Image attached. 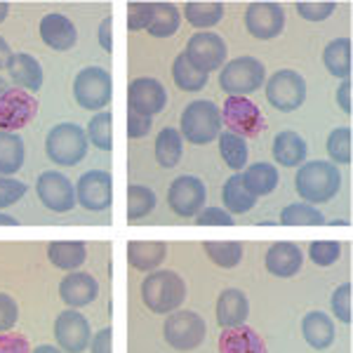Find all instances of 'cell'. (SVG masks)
<instances>
[{
  "mask_svg": "<svg viewBox=\"0 0 353 353\" xmlns=\"http://www.w3.org/2000/svg\"><path fill=\"white\" fill-rule=\"evenodd\" d=\"M28 186L24 181L14 179V176H3L0 174V210L10 208V205L19 203L26 196Z\"/></svg>",
  "mask_w": 353,
  "mask_h": 353,
  "instance_id": "cell-43",
  "label": "cell"
},
{
  "mask_svg": "<svg viewBox=\"0 0 353 353\" xmlns=\"http://www.w3.org/2000/svg\"><path fill=\"white\" fill-rule=\"evenodd\" d=\"M327 156L332 165L351 163V128H334L327 137Z\"/></svg>",
  "mask_w": 353,
  "mask_h": 353,
  "instance_id": "cell-40",
  "label": "cell"
},
{
  "mask_svg": "<svg viewBox=\"0 0 353 353\" xmlns=\"http://www.w3.org/2000/svg\"><path fill=\"white\" fill-rule=\"evenodd\" d=\"M184 17L189 19V24L193 28H212L217 26L221 21V17H224V5L221 3H212V0H208V3H186L184 5Z\"/></svg>",
  "mask_w": 353,
  "mask_h": 353,
  "instance_id": "cell-36",
  "label": "cell"
},
{
  "mask_svg": "<svg viewBox=\"0 0 353 353\" xmlns=\"http://www.w3.org/2000/svg\"><path fill=\"white\" fill-rule=\"evenodd\" d=\"M266 271L276 278H292L301 271V264H304V254H301V248L294 243H273L269 250H266L264 257Z\"/></svg>",
  "mask_w": 353,
  "mask_h": 353,
  "instance_id": "cell-20",
  "label": "cell"
},
{
  "mask_svg": "<svg viewBox=\"0 0 353 353\" xmlns=\"http://www.w3.org/2000/svg\"><path fill=\"white\" fill-rule=\"evenodd\" d=\"M301 334H304L306 344L316 351L330 349L334 341V323L327 313L323 311H311L301 321Z\"/></svg>",
  "mask_w": 353,
  "mask_h": 353,
  "instance_id": "cell-25",
  "label": "cell"
},
{
  "mask_svg": "<svg viewBox=\"0 0 353 353\" xmlns=\"http://www.w3.org/2000/svg\"><path fill=\"white\" fill-rule=\"evenodd\" d=\"M156 193L146 186H139V184H130L128 186V212L125 217L128 221H137L146 214H151L156 210Z\"/></svg>",
  "mask_w": 353,
  "mask_h": 353,
  "instance_id": "cell-37",
  "label": "cell"
},
{
  "mask_svg": "<svg viewBox=\"0 0 353 353\" xmlns=\"http://www.w3.org/2000/svg\"><path fill=\"white\" fill-rule=\"evenodd\" d=\"M221 123L226 130L243 139H252L266 130V118L261 109L248 97H226L224 106H221Z\"/></svg>",
  "mask_w": 353,
  "mask_h": 353,
  "instance_id": "cell-6",
  "label": "cell"
},
{
  "mask_svg": "<svg viewBox=\"0 0 353 353\" xmlns=\"http://www.w3.org/2000/svg\"><path fill=\"white\" fill-rule=\"evenodd\" d=\"M38 31H41L43 43L48 48L57 50V52H68L78 43L76 24L66 14H57V12L45 14L41 24H38Z\"/></svg>",
  "mask_w": 353,
  "mask_h": 353,
  "instance_id": "cell-18",
  "label": "cell"
},
{
  "mask_svg": "<svg viewBox=\"0 0 353 353\" xmlns=\"http://www.w3.org/2000/svg\"><path fill=\"white\" fill-rule=\"evenodd\" d=\"M26 146L21 134L17 132H3L0 130V174L12 176L24 168Z\"/></svg>",
  "mask_w": 353,
  "mask_h": 353,
  "instance_id": "cell-28",
  "label": "cell"
},
{
  "mask_svg": "<svg viewBox=\"0 0 353 353\" xmlns=\"http://www.w3.org/2000/svg\"><path fill=\"white\" fill-rule=\"evenodd\" d=\"M208 325L196 311H172L163 325V337L176 351H193L203 344Z\"/></svg>",
  "mask_w": 353,
  "mask_h": 353,
  "instance_id": "cell-9",
  "label": "cell"
},
{
  "mask_svg": "<svg viewBox=\"0 0 353 353\" xmlns=\"http://www.w3.org/2000/svg\"><path fill=\"white\" fill-rule=\"evenodd\" d=\"M281 221L285 226H321L325 224V217H323L321 210L309 203H292L283 208Z\"/></svg>",
  "mask_w": 353,
  "mask_h": 353,
  "instance_id": "cell-38",
  "label": "cell"
},
{
  "mask_svg": "<svg viewBox=\"0 0 353 353\" xmlns=\"http://www.w3.org/2000/svg\"><path fill=\"white\" fill-rule=\"evenodd\" d=\"M48 259L50 264L61 271H76L78 266L88 259V248L81 241H54L48 245Z\"/></svg>",
  "mask_w": 353,
  "mask_h": 353,
  "instance_id": "cell-27",
  "label": "cell"
},
{
  "mask_svg": "<svg viewBox=\"0 0 353 353\" xmlns=\"http://www.w3.org/2000/svg\"><path fill=\"white\" fill-rule=\"evenodd\" d=\"M36 193L41 203L52 212H71L76 208V186L66 174L57 172V170H48L38 176Z\"/></svg>",
  "mask_w": 353,
  "mask_h": 353,
  "instance_id": "cell-14",
  "label": "cell"
},
{
  "mask_svg": "<svg viewBox=\"0 0 353 353\" xmlns=\"http://www.w3.org/2000/svg\"><path fill=\"white\" fill-rule=\"evenodd\" d=\"M5 90H10V85H8V81H5L3 76H0V94H3Z\"/></svg>",
  "mask_w": 353,
  "mask_h": 353,
  "instance_id": "cell-58",
  "label": "cell"
},
{
  "mask_svg": "<svg viewBox=\"0 0 353 353\" xmlns=\"http://www.w3.org/2000/svg\"><path fill=\"white\" fill-rule=\"evenodd\" d=\"M186 299V283L176 271H151L141 283V301L153 313H172Z\"/></svg>",
  "mask_w": 353,
  "mask_h": 353,
  "instance_id": "cell-2",
  "label": "cell"
},
{
  "mask_svg": "<svg viewBox=\"0 0 353 353\" xmlns=\"http://www.w3.org/2000/svg\"><path fill=\"white\" fill-rule=\"evenodd\" d=\"M243 184L245 189L252 193L254 198L257 196H269V193L276 191L278 186V170L269 163H254L250 168H245Z\"/></svg>",
  "mask_w": 353,
  "mask_h": 353,
  "instance_id": "cell-29",
  "label": "cell"
},
{
  "mask_svg": "<svg viewBox=\"0 0 353 353\" xmlns=\"http://www.w3.org/2000/svg\"><path fill=\"white\" fill-rule=\"evenodd\" d=\"M172 78H174V85L184 92H201V90L208 85L210 76L203 71H198L196 66L186 59V54H176L174 64H172Z\"/></svg>",
  "mask_w": 353,
  "mask_h": 353,
  "instance_id": "cell-34",
  "label": "cell"
},
{
  "mask_svg": "<svg viewBox=\"0 0 353 353\" xmlns=\"http://www.w3.org/2000/svg\"><path fill=\"white\" fill-rule=\"evenodd\" d=\"M309 257L316 266H332L341 257V245L337 241H313L309 245Z\"/></svg>",
  "mask_w": 353,
  "mask_h": 353,
  "instance_id": "cell-42",
  "label": "cell"
},
{
  "mask_svg": "<svg viewBox=\"0 0 353 353\" xmlns=\"http://www.w3.org/2000/svg\"><path fill=\"white\" fill-rule=\"evenodd\" d=\"M351 90H353L351 78H349V81H341L339 88H337V104H339V109L346 113V116H351V111H353V106H351Z\"/></svg>",
  "mask_w": 353,
  "mask_h": 353,
  "instance_id": "cell-52",
  "label": "cell"
},
{
  "mask_svg": "<svg viewBox=\"0 0 353 353\" xmlns=\"http://www.w3.org/2000/svg\"><path fill=\"white\" fill-rule=\"evenodd\" d=\"M19 221H17L14 217H10V214L0 212V226H17Z\"/></svg>",
  "mask_w": 353,
  "mask_h": 353,
  "instance_id": "cell-56",
  "label": "cell"
},
{
  "mask_svg": "<svg viewBox=\"0 0 353 353\" xmlns=\"http://www.w3.org/2000/svg\"><path fill=\"white\" fill-rule=\"evenodd\" d=\"M31 353H64L59 349V346H52V344H43V346H38L36 351H31Z\"/></svg>",
  "mask_w": 353,
  "mask_h": 353,
  "instance_id": "cell-55",
  "label": "cell"
},
{
  "mask_svg": "<svg viewBox=\"0 0 353 353\" xmlns=\"http://www.w3.org/2000/svg\"><path fill=\"white\" fill-rule=\"evenodd\" d=\"M330 306H332V313L339 318L341 323H351V283H341V285L334 290L332 297H330Z\"/></svg>",
  "mask_w": 353,
  "mask_h": 353,
  "instance_id": "cell-45",
  "label": "cell"
},
{
  "mask_svg": "<svg viewBox=\"0 0 353 353\" xmlns=\"http://www.w3.org/2000/svg\"><path fill=\"white\" fill-rule=\"evenodd\" d=\"M0 353H31V344L21 334L3 332L0 334Z\"/></svg>",
  "mask_w": 353,
  "mask_h": 353,
  "instance_id": "cell-50",
  "label": "cell"
},
{
  "mask_svg": "<svg viewBox=\"0 0 353 353\" xmlns=\"http://www.w3.org/2000/svg\"><path fill=\"white\" fill-rule=\"evenodd\" d=\"M5 68L10 71V78L17 83V88L26 90L31 94L43 88V66L36 57L26 52H12Z\"/></svg>",
  "mask_w": 353,
  "mask_h": 353,
  "instance_id": "cell-21",
  "label": "cell"
},
{
  "mask_svg": "<svg viewBox=\"0 0 353 353\" xmlns=\"http://www.w3.org/2000/svg\"><path fill=\"white\" fill-rule=\"evenodd\" d=\"M59 297L66 301L71 309H83L92 304L99 297V283L94 276L85 271H71L68 276L61 278L59 283Z\"/></svg>",
  "mask_w": 353,
  "mask_h": 353,
  "instance_id": "cell-19",
  "label": "cell"
},
{
  "mask_svg": "<svg viewBox=\"0 0 353 353\" xmlns=\"http://www.w3.org/2000/svg\"><path fill=\"white\" fill-rule=\"evenodd\" d=\"M88 141H92L99 151H111V113L99 111L88 123Z\"/></svg>",
  "mask_w": 353,
  "mask_h": 353,
  "instance_id": "cell-41",
  "label": "cell"
},
{
  "mask_svg": "<svg viewBox=\"0 0 353 353\" xmlns=\"http://www.w3.org/2000/svg\"><path fill=\"white\" fill-rule=\"evenodd\" d=\"M184 151V139H181L176 128H163L156 137V161L161 168H174Z\"/></svg>",
  "mask_w": 353,
  "mask_h": 353,
  "instance_id": "cell-33",
  "label": "cell"
},
{
  "mask_svg": "<svg viewBox=\"0 0 353 353\" xmlns=\"http://www.w3.org/2000/svg\"><path fill=\"white\" fill-rule=\"evenodd\" d=\"M250 316V301L245 297L243 290L229 288L219 294L217 299V323L224 330L245 325Z\"/></svg>",
  "mask_w": 353,
  "mask_h": 353,
  "instance_id": "cell-22",
  "label": "cell"
},
{
  "mask_svg": "<svg viewBox=\"0 0 353 353\" xmlns=\"http://www.w3.org/2000/svg\"><path fill=\"white\" fill-rule=\"evenodd\" d=\"M45 153L54 165L73 168L88 156V134L76 123H59L45 137Z\"/></svg>",
  "mask_w": 353,
  "mask_h": 353,
  "instance_id": "cell-4",
  "label": "cell"
},
{
  "mask_svg": "<svg viewBox=\"0 0 353 353\" xmlns=\"http://www.w3.org/2000/svg\"><path fill=\"white\" fill-rule=\"evenodd\" d=\"M245 28L257 41H273L285 28V10L278 3H252L245 10Z\"/></svg>",
  "mask_w": 353,
  "mask_h": 353,
  "instance_id": "cell-15",
  "label": "cell"
},
{
  "mask_svg": "<svg viewBox=\"0 0 353 353\" xmlns=\"http://www.w3.org/2000/svg\"><path fill=\"white\" fill-rule=\"evenodd\" d=\"M219 156L224 158V163L229 165L231 170H243L248 165V158H250V149H248V139L243 137L233 134V132H219Z\"/></svg>",
  "mask_w": 353,
  "mask_h": 353,
  "instance_id": "cell-35",
  "label": "cell"
},
{
  "mask_svg": "<svg viewBox=\"0 0 353 353\" xmlns=\"http://www.w3.org/2000/svg\"><path fill=\"white\" fill-rule=\"evenodd\" d=\"M179 128H181L179 130L181 139H186L189 144H196V146L210 144V141L217 139L221 132L219 106L210 99L191 101V104L181 111Z\"/></svg>",
  "mask_w": 353,
  "mask_h": 353,
  "instance_id": "cell-3",
  "label": "cell"
},
{
  "mask_svg": "<svg viewBox=\"0 0 353 353\" xmlns=\"http://www.w3.org/2000/svg\"><path fill=\"white\" fill-rule=\"evenodd\" d=\"M323 64L334 78H351V38H334L323 52Z\"/></svg>",
  "mask_w": 353,
  "mask_h": 353,
  "instance_id": "cell-31",
  "label": "cell"
},
{
  "mask_svg": "<svg viewBox=\"0 0 353 353\" xmlns=\"http://www.w3.org/2000/svg\"><path fill=\"white\" fill-rule=\"evenodd\" d=\"M168 106V92L156 78H134L128 85V109L141 116H158Z\"/></svg>",
  "mask_w": 353,
  "mask_h": 353,
  "instance_id": "cell-17",
  "label": "cell"
},
{
  "mask_svg": "<svg viewBox=\"0 0 353 353\" xmlns=\"http://www.w3.org/2000/svg\"><path fill=\"white\" fill-rule=\"evenodd\" d=\"M17 321H19V306H17L14 297L0 292V334L10 332Z\"/></svg>",
  "mask_w": 353,
  "mask_h": 353,
  "instance_id": "cell-46",
  "label": "cell"
},
{
  "mask_svg": "<svg viewBox=\"0 0 353 353\" xmlns=\"http://www.w3.org/2000/svg\"><path fill=\"white\" fill-rule=\"evenodd\" d=\"M205 201H208V189L198 176L181 174L170 184L168 205L176 217H196L205 208Z\"/></svg>",
  "mask_w": 353,
  "mask_h": 353,
  "instance_id": "cell-12",
  "label": "cell"
},
{
  "mask_svg": "<svg viewBox=\"0 0 353 353\" xmlns=\"http://www.w3.org/2000/svg\"><path fill=\"white\" fill-rule=\"evenodd\" d=\"M168 257L163 241H132L128 243V261L137 271H156Z\"/></svg>",
  "mask_w": 353,
  "mask_h": 353,
  "instance_id": "cell-26",
  "label": "cell"
},
{
  "mask_svg": "<svg viewBox=\"0 0 353 353\" xmlns=\"http://www.w3.org/2000/svg\"><path fill=\"white\" fill-rule=\"evenodd\" d=\"M41 111V104L31 92L21 88H10L0 94V130L3 132H17L26 128Z\"/></svg>",
  "mask_w": 353,
  "mask_h": 353,
  "instance_id": "cell-10",
  "label": "cell"
},
{
  "mask_svg": "<svg viewBox=\"0 0 353 353\" xmlns=\"http://www.w3.org/2000/svg\"><path fill=\"white\" fill-rule=\"evenodd\" d=\"M73 97L85 111L106 109L111 101V73L101 66H85L73 81Z\"/></svg>",
  "mask_w": 353,
  "mask_h": 353,
  "instance_id": "cell-7",
  "label": "cell"
},
{
  "mask_svg": "<svg viewBox=\"0 0 353 353\" xmlns=\"http://www.w3.org/2000/svg\"><path fill=\"white\" fill-rule=\"evenodd\" d=\"M294 189L301 201L313 208L321 203H330L341 189V172L337 165L327 161L304 163L294 174Z\"/></svg>",
  "mask_w": 353,
  "mask_h": 353,
  "instance_id": "cell-1",
  "label": "cell"
},
{
  "mask_svg": "<svg viewBox=\"0 0 353 353\" xmlns=\"http://www.w3.org/2000/svg\"><path fill=\"white\" fill-rule=\"evenodd\" d=\"M334 10H337V3H332V0H323V3L304 0V3H297V14L306 21H325L327 17L334 14Z\"/></svg>",
  "mask_w": 353,
  "mask_h": 353,
  "instance_id": "cell-44",
  "label": "cell"
},
{
  "mask_svg": "<svg viewBox=\"0 0 353 353\" xmlns=\"http://www.w3.org/2000/svg\"><path fill=\"white\" fill-rule=\"evenodd\" d=\"M8 14H10V5L8 3H0V24L8 19Z\"/></svg>",
  "mask_w": 353,
  "mask_h": 353,
  "instance_id": "cell-57",
  "label": "cell"
},
{
  "mask_svg": "<svg viewBox=\"0 0 353 353\" xmlns=\"http://www.w3.org/2000/svg\"><path fill=\"white\" fill-rule=\"evenodd\" d=\"M181 14L172 3H151V21L146 31L153 38H170L179 31Z\"/></svg>",
  "mask_w": 353,
  "mask_h": 353,
  "instance_id": "cell-30",
  "label": "cell"
},
{
  "mask_svg": "<svg viewBox=\"0 0 353 353\" xmlns=\"http://www.w3.org/2000/svg\"><path fill=\"white\" fill-rule=\"evenodd\" d=\"M266 99L273 109L292 113L306 101V81L292 68H281L266 81Z\"/></svg>",
  "mask_w": 353,
  "mask_h": 353,
  "instance_id": "cell-8",
  "label": "cell"
},
{
  "mask_svg": "<svg viewBox=\"0 0 353 353\" xmlns=\"http://www.w3.org/2000/svg\"><path fill=\"white\" fill-rule=\"evenodd\" d=\"M90 351L92 353H111V327H104L90 339Z\"/></svg>",
  "mask_w": 353,
  "mask_h": 353,
  "instance_id": "cell-51",
  "label": "cell"
},
{
  "mask_svg": "<svg viewBox=\"0 0 353 353\" xmlns=\"http://www.w3.org/2000/svg\"><path fill=\"white\" fill-rule=\"evenodd\" d=\"M306 156H309V146H306L301 134L292 132V130H283V132L276 134V139H273V158H276L278 165L299 168V165L306 163Z\"/></svg>",
  "mask_w": 353,
  "mask_h": 353,
  "instance_id": "cell-24",
  "label": "cell"
},
{
  "mask_svg": "<svg viewBox=\"0 0 353 353\" xmlns=\"http://www.w3.org/2000/svg\"><path fill=\"white\" fill-rule=\"evenodd\" d=\"M151 21V3H128V28L141 31L149 28Z\"/></svg>",
  "mask_w": 353,
  "mask_h": 353,
  "instance_id": "cell-47",
  "label": "cell"
},
{
  "mask_svg": "<svg viewBox=\"0 0 353 353\" xmlns=\"http://www.w3.org/2000/svg\"><path fill=\"white\" fill-rule=\"evenodd\" d=\"M219 353H269L257 330L250 325L229 327L219 334Z\"/></svg>",
  "mask_w": 353,
  "mask_h": 353,
  "instance_id": "cell-23",
  "label": "cell"
},
{
  "mask_svg": "<svg viewBox=\"0 0 353 353\" xmlns=\"http://www.w3.org/2000/svg\"><path fill=\"white\" fill-rule=\"evenodd\" d=\"M266 68L257 57H238L221 66L219 88L226 97H248L264 88Z\"/></svg>",
  "mask_w": 353,
  "mask_h": 353,
  "instance_id": "cell-5",
  "label": "cell"
},
{
  "mask_svg": "<svg viewBox=\"0 0 353 353\" xmlns=\"http://www.w3.org/2000/svg\"><path fill=\"white\" fill-rule=\"evenodd\" d=\"M184 54L198 71H203L210 76V71H219V68L226 64L229 48H226V41L219 36V33L201 31V33H193L189 38Z\"/></svg>",
  "mask_w": 353,
  "mask_h": 353,
  "instance_id": "cell-11",
  "label": "cell"
},
{
  "mask_svg": "<svg viewBox=\"0 0 353 353\" xmlns=\"http://www.w3.org/2000/svg\"><path fill=\"white\" fill-rule=\"evenodd\" d=\"M151 128H153V118L141 116V113L128 109V137L130 139H141V137H146L151 132Z\"/></svg>",
  "mask_w": 353,
  "mask_h": 353,
  "instance_id": "cell-49",
  "label": "cell"
},
{
  "mask_svg": "<svg viewBox=\"0 0 353 353\" xmlns=\"http://www.w3.org/2000/svg\"><path fill=\"white\" fill-rule=\"evenodd\" d=\"M203 250L208 252V257L214 261L221 269H233L241 264L243 259V243L238 241H226V243H205Z\"/></svg>",
  "mask_w": 353,
  "mask_h": 353,
  "instance_id": "cell-39",
  "label": "cell"
},
{
  "mask_svg": "<svg viewBox=\"0 0 353 353\" xmlns=\"http://www.w3.org/2000/svg\"><path fill=\"white\" fill-rule=\"evenodd\" d=\"M10 57H12V50H10V45H8V43H5V38L0 36V68L8 64Z\"/></svg>",
  "mask_w": 353,
  "mask_h": 353,
  "instance_id": "cell-54",
  "label": "cell"
},
{
  "mask_svg": "<svg viewBox=\"0 0 353 353\" xmlns=\"http://www.w3.org/2000/svg\"><path fill=\"white\" fill-rule=\"evenodd\" d=\"M99 45L104 52H111L113 43H111V17H106L104 21L99 24Z\"/></svg>",
  "mask_w": 353,
  "mask_h": 353,
  "instance_id": "cell-53",
  "label": "cell"
},
{
  "mask_svg": "<svg viewBox=\"0 0 353 353\" xmlns=\"http://www.w3.org/2000/svg\"><path fill=\"white\" fill-rule=\"evenodd\" d=\"M196 224L198 226H231L233 217L221 208H208L196 214Z\"/></svg>",
  "mask_w": 353,
  "mask_h": 353,
  "instance_id": "cell-48",
  "label": "cell"
},
{
  "mask_svg": "<svg viewBox=\"0 0 353 353\" xmlns=\"http://www.w3.org/2000/svg\"><path fill=\"white\" fill-rule=\"evenodd\" d=\"M111 174L106 170H90L76 184V203L88 212H104L111 208Z\"/></svg>",
  "mask_w": 353,
  "mask_h": 353,
  "instance_id": "cell-16",
  "label": "cell"
},
{
  "mask_svg": "<svg viewBox=\"0 0 353 353\" xmlns=\"http://www.w3.org/2000/svg\"><path fill=\"white\" fill-rule=\"evenodd\" d=\"M54 339L64 353H83L90 346L92 330L90 323L78 309H66L57 316L54 321Z\"/></svg>",
  "mask_w": 353,
  "mask_h": 353,
  "instance_id": "cell-13",
  "label": "cell"
},
{
  "mask_svg": "<svg viewBox=\"0 0 353 353\" xmlns=\"http://www.w3.org/2000/svg\"><path fill=\"white\" fill-rule=\"evenodd\" d=\"M221 201L226 205V212L229 214H245L254 208L257 198L252 196L243 184V176L241 174H233L226 179L224 191H221Z\"/></svg>",
  "mask_w": 353,
  "mask_h": 353,
  "instance_id": "cell-32",
  "label": "cell"
}]
</instances>
